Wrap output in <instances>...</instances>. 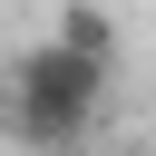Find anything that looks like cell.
I'll return each mask as SVG.
<instances>
[{
	"instance_id": "6da1fadb",
	"label": "cell",
	"mask_w": 156,
	"mask_h": 156,
	"mask_svg": "<svg viewBox=\"0 0 156 156\" xmlns=\"http://www.w3.org/2000/svg\"><path fill=\"white\" fill-rule=\"evenodd\" d=\"M98 107H107V58L68 49V39H39L10 58V127L39 146V156H68L98 136Z\"/></svg>"
},
{
	"instance_id": "7a4b0ae2",
	"label": "cell",
	"mask_w": 156,
	"mask_h": 156,
	"mask_svg": "<svg viewBox=\"0 0 156 156\" xmlns=\"http://www.w3.org/2000/svg\"><path fill=\"white\" fill-rule=\"evenodd\" d=\"M49 39H68V49H88V58H117V29H107V10H98V0H68Z\"/></svg>"
},
{
	"instance_id": "3957f363",
	"label": "cell",
	"mask_w": 156,
	"mask_h": 156,
	"mask_svg": "<svg viewBox=\"0 0 156 156\" xmlns=\"http://www.w3.org/2000/svg\"><path fill=\"white\" fill-rule=\"evenodd\" d=\"M136 156H156V146H136Z\"/></svg>"
}]
</instances>
